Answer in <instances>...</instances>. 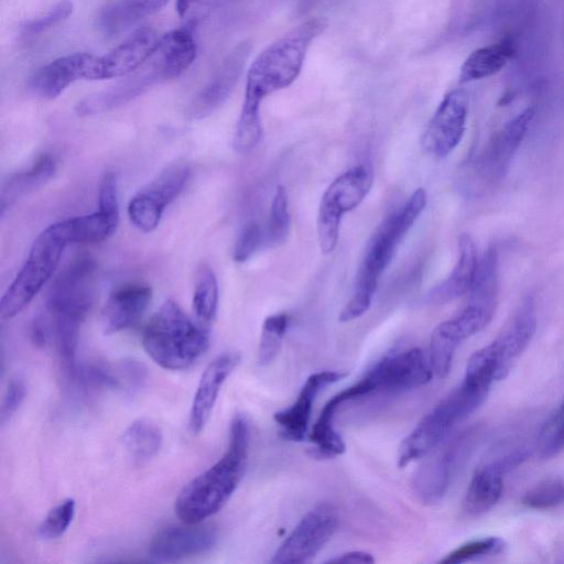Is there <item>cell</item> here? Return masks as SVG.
<instances>
[{"label":"cell","mask_w":564,"mask_h":564,"mask_svg":"<svg viewBox=\"0 0 564 564\" xmlns=\"http://www.w3.org/2000/svg\"><path fill=\"white\" fill-rule=\"evenodd\" d=\"M325 28V20L310 19L269 44L252 61L247 73L245 98L234 137V147L239 152L247 153L259 143L262 134V100L295 82L311 43Z\"/></svg>","instance_id":"cell-1"},{"label":"cell","mask_w":564,"mask_h":564,"mask_svg":"<svg viewBox=\"0 0 564 564\" xmlns=\"http://www.w3.org/2000/svg\"><path fill=\"white\" fill-rule=\"evenodd\" d=\"M249 426L236 414L230 423L226 452L180 491L174 503L177 518L185 523H202L217 513L236 491L247 469Z\"/></svg>","instance_id":"cell-2"},{"label":"cell","mask_w":564,"mask_h":564,"mask_svg":"<svg viewBox=\"0 0 564 564\" xmlns=\"http://www.w3.org/2000/svg\"><path fill=\"white\" fill-rule=\"evenodd\" d=\"M425 205V191L415 189L402 208L390 216L376 232L359 268L355 292L339 313L340 322H351L369 310L381 274Z\"/></svg>","instance_id":"cell-3"},{"label":"cell","mask_w":564,"mask_h":564,"mask_svg":"<svg viewBox=\"0 0 564 564\" xmlns=\"http://www.w3.org/2000/svg\"><path fill=\"white\" fill-rule=\"evenodd\" d=\"M208 333L173 300L165 301L145 325L142 346L166 370L189 368L207 350Z\"/></svg>","instance_id":"cell-4"},{"label":"cell","mask_w":564,"mask_h":564,"mask_svg":"<svg viewBox=\"0 0 564 564\" xmlns=\"http://www.w3.org/2000/svg\"><path fill=\"white\" fill-rule=\"evenodd\" d=\"M487 395L486 390L460 383L427 412L402 441L398 452V466L403 468L430 454L458 422L482 404Z\"/></svg>","instance_id":"cell-5"},{"label":"cell","mask_w":564,"mask_h":564,"mask_svg":"<svg viewBox=\"0 0 564 564\" xmlns=\"http://www.w3.org/2000/svg\"><path fill=\"white\" fill-rule=\"evenodd\" d=\"M68 243L55 224L33 241L23 265L0 301V316L10 319L22 312L51 279Z\"/></svg>","instance_id":"cell-6"},{"label":"cell","mask_w":564,"mask_h":564,"mask_svg":"<svg viewBox=\"0 0 564 564\" xmlns=\"http://www.w3.org/2000/svg\"><path fill=\"white\" fill-rule=\"evenodd\" d=\"M372 180V170L360 164L337 176L324 192L317 215V237L324 254L336 248L343 216L364 200Z\"/></svg>","instance_id":"cell-7"},{"label":"cell","mask_w":564,"mask_h":564,"mask_svg":"<svg viewBox=\"0 0 564 564\" xmlns=\"http://www.w3.org/2000/svg\"><path fill=\"white\" fill-rule=\"evenodd\" d=\"M95 273L89 256L77 257L59 272L46 296L52 322L82 325L94 303Z\"/></svg>","instance_id":"cell-8"},{"label":"cell","mask_w":564,"mask_h":564,"mask_svg":"<svg viewBox=\"0 0 564 564\" xmlns=\"http://www.w3.org/2000/svg\"><path fill=\"white\" fill-rule=\"evenodd\" d=\"M476 430H468L433 453L416 470L412 489L416 499L426 506L440 502L451 481L474 447Z\"/></svg>","instance_id":"cell-9"},{"label":"cell","mask_w":564,"mask_h":564,"mask_svg":"<svg viewBox=\"0 0 564 564\" xmlns=\"http://www.w3.org/2000/svg\"><path fill=\"white\" fill-rule=\"evenodd\" d=\"M191 175V165L178 159L165 166L144 188L138 192L128 204V216L141 231L154 230L164 209L183 191Z\"/></svg>","instance_id":"cell-10"},{"label":"cell","mask_w":564,"mask_h":564,"mask_svg":"<svg viewBox=\"0 0 564 564\" xmlns=\"http://www.w3.org/2000/svg\"><path fill=\"white\" fill-rule=\"evenodd\" d=\"M338 523V512L333 505L324 502L315 506L285 538L270 562L273 564L310 562L335 533Z\"/></svg>","instance_id":"cell-11"},{"label":"cell","mask_w":564,"mask_h":564,"mask_svg":"<svg viewBox=\"0 0 564 564\" xmlns=\"http://www.w3.org/2000/svg\"><path fill=\"white\" fill-rule=\"evenodd\" d=\"M433 375L429 355L413 347L382 357L364 377L372 392H402L427 383Z\"/></svg>","instance_id":"cell-12"},{"label":"cell","mask_w":564,"mask_h":564,"mask_svg":"<svg viewBox=\"0 0 564 564\" xmlns=\"http://www.w3.org/2000/svg\"><path fill=\"white\" fill-rule=\"evenodd\" d=\"M468 116V95L460 88L448 91L430 119L421 139L423 150L435 156L451 154L463 139Z\"/></svg>","instance_id":"cell-13"},{"label":"cell","mask_w":564,"mask_h":564,"mask_svg":"<svg viewBox=\"0 0 564 564\" xmlns=\"http://www.w3.org/2000/svg\"><path fill=\"white\" fill-rule=\"evenodd\" d=\"M536 329L535 302L524 297L497 337L486 347L492 356L496 380L505 379L530 344Z\"/></svg>","instance_id":"cell-14"},{"label":"cell","mask_w":564,"mask_h":564,"mask_svg":"<svg viewBox=\"0 0 564 564\" xmlns=\"http://www.w3.org/2000/svg\"><path fill=\"white\" fill-rule=\"evenodd\" d=\"M214 528L200 523L171 524L158 530L149 544L156 562H175L210 551L217 543Z\"/></svg>","instance_id":"cell-15"},{"label":"cell","mask_w":564,"mask_h":564,"mask_svg":"<svg viewBox=\"0 0 564 564\" xmlns=\"http://www.w3.org/2000/svg\"><path fill=\"white\" fill-rule=\"evenodd\" d=\"M534 107H527L498 130L479 156L478 169L487 183L499 182L519 149L534 117Z\"/></svg>","instance_id":"cell-16"},{"label":"cell","mask_w":564,"mask_h":564,"mask_svg":"<svg viewBox=\"0 0 564 564\" xmlns=\"http://www.w3.org/2000/svg\"><path fill=\"white\" fill-rule=\"evenodd\" d=\"M160 37L151 29H140L102 56H96L90 79L100 80L130 75L153 53Z\"/></svg>","instance_id":"cell-17"},{"label":"cell","mask_w":564,"mask_h":564,"mask_svg":"<svg viewBox=\"0 0 564 564\" xmlns=\"http://www.w3.org/2000/svg\"><path fill=\"white\" fill-rule=\"evenodd\" d=\"M249 52L250 45L241 43L226 56L209 82L191 102V118H206L227 100L243 72Z\"/></svg>","instance_id":"cell-18"},{"label":"cell","mask_w":564,"mask_h":564,"mask_svg":"<svg viewBox=\"0 0 564 564\" xmlns=\"http://www.w3.org/2000/svg\"><path fill=\"white\" fill-rule=\"evenodd\" d=\"M95 58V55L88 53H74L55 58L32 74L29 89L42 99H55L74 82L90 79Z\"/></svg>","instance_id":"cell-19"},{"label":"cell","mask_w":564,"mask_h":564,"mask_svg":"<svg viewBox=\"0 0 564 564\" xmlns=\"http://www.w3.org/2000/svg\"><path fill=\"white\" fill-rule=\"evenodd\" d=\"M347 373L324 370L312 373L302 386L296 400L284 410L274 413V422L281 435L292 442H301L308 429L313 402L321 390L339 381Z\"/></svg>","instance_id":"cell-20"},{"label":"cell","mask_w":564,"mask_h":564,"mask_svg":"<svg viewBox=\"0 0 564 564\" xmlns=\"http://www.w3.org/2000/svg\"><path fill=\"white\" fill-rule=\"evenodd\" d=\"M239 360L238 354L226 352L216 357L205 368L191 405L188 426L192 433L198 434L206 426L220 389Z\"/></svg>","instance_id":"cell-21"},{"label":"cell","mask_w":564,"mask_h":564,"mask_svg":"<svg viewBox=\"0 0 564 564\" xmlns=\"http://www.w3.org/2000/svg\"><path fill=\"white\" fill-rule=\"evenodd\" d=\"M151 300L152 290L144 283H127L113 290L101 311L104 332L113 334L134 326Z\"/></svg>","instance_id":"cell-22"},{"label":"cell","mask_w":564,"mask_h":564,"mask_svg":"<svg viewBox=\"0 0 564 564\" xmlns=\"http://www.w3.org/2000/svg\"><path fill=\"white\" fill-rule=\"evenodd\" d=\"M512 467L503 456L479 466L468 485L464 510L470 516H479L489 511L501 498L503 475Z\"/></svg>","instance_id":"cell-23"},{"label":"cell","mask_w":564,"mask_h":564,"mask_svg":"<svg viewBox=\"0 0 564 564\" xmlns=\"http://www.w3.org/2000/svg\"><path fill=\"white\" fill-rule=\"evenodd\" d=\"M478 261L473 238L466 232L462 234L456 264L448 276L430 291L429 302L445 304L469 293L476 279Z\"/></svg>","instance_id":"cell-24"},{"label":"cell","mask_w":564,"mask_h":564,"mask_svg":"<svg viewBox=\"0 0 564 564\" xmlns=\"http://www.w3.org/2000/svg\"><path fill=\"white\" fill-rule=\"evenodd\" d=\"M514 52L516 44L510 37L473 51L460 66L459 82L470 83L499 73L509 63Z\"/></svg>","instance_id":"cell-25"},{"label":"cell","mask_w":564,"mask_h":564,"mask_svg":"<svg viewBox=\"0 0 564 564\" xmlns=\"http://www.w3.org/2000/svg\"><path fill=\"white\" fill-rule=\"evenodd\" d=\"M169 0H113L106 4L97 19L107 35L118 34L147 17L160 11Z\"/></svg>","instance_id":"cell-26"},{"label":"cell","mask_w":564,"mask_h":564,"mask_svg":"<svg viewBox=\"0 0 564 564\" xmlns=\"http://www.w3.org/2000/svg\"><path fill=\"white\" fill-rule=\"evenodd\" d=\"M348 401H350L349 393L344 389L333 395L321 411L308 435L317 457L333 458L345 452L346 446L334 427V419L338 408Z\"/></svg>","instance_id":"cell-27"},{"label":"cell","mask_w":564,"mask_h":564,"mask_svg":"<svg viewBox=\"0 0 564 564\" xmlns=\"http://www.w3.org/2000/svg\"><path fill=\"white\" fill-rule=\"evenodd\" d=\"M119 220L97 210L91 214L66 218L55 223L66 242H100L111 236Z\"/></svg>","instance_id":"cell-28"},{"label":"cell","mask_w":564,"mask_h":564,"mask_svg":"<svg viewBox=\"0 0 564 564\" xmlns=\"http://www.w3.org/2000/svg\"><path fill=\"white\" fill-rule=\"evenodd\" d=\"M163 435L160 426L149 419H138L123 431L121 445L134 465L152 459L160 451Z\"/></svg>","instance_id":"cell-29"},{"label":"cell","mask_w":564,"mask_h":564,"mask_svg":"<svg viewBox=\"0 0 564 564\" xmlns=\"http://www.w3.org/2000/svg\"><path fill=\"white\" fill-rule=\"evenodd\" d=\"M54 172V159L50 154H41L29 169L12 175L2 186L1 214L17 199L43 185Z\"/></svg>","instance_id":"cell-30"},{"label":"cell","mask_w":564,"mask_h":564,"mask_svg":"<svg viewBox=\"0 0 564 564\" xmlns=\"http://www.w3.org/2000/svg\"><path fill=\"white\" fill-rule=\"evenodd\" d=\"M218 284L217 279L207 264H202L196 274L193 293V310L203 323H210L217 313Z\"/></svg>","instance_id":"cell-31"},{"label":"cell","mask_w":564,"mask_h":564,"mask_svg":"<svg viewBox=\"0 0 564 564\" xmlns=\"http://www.w3.org/2000/svg\"><path fill=\"white\" fill-rule=\"evenodd\" d=\"M288 325L289 316L285 313L272 314L263 321L258 347L260 366H268L276 358Z\"/></svg>","instance_id":"cell-32"},{"label":"cell","mask_w":564,"mask_h":564,"mask_svg":"<svg viewBox=\"0 0 564 564\" xmlns=\"http://www.w3.org/2000/svg\"><path fill=\"white\" fill-rule=\"evenodd\" d=\"M291 228V216L289 213V200L285 188L279 185L275 189L268 228L265 231V241L268 245L276 247L283 243Z\"/></svg>","instance_id":"cell-33"},{"label":"cell","mask_w":564,"mask_h":564,"mask_svg":"<svg viewBox=\"0 0 564 564\" xmlns=\"http://www.w3.org/2000/svg\"><path fill=\"white\" fill-rule=\"evenodd\" d=\"M506 549V542L498 536L469 541L446 554L440 563L459 564L485 556L496 555Z\"/></svg>","instance_id":"cell-34"},{"label":"cell","mask_w":564,"mask_h":564,"mask_svg":"<svg viewBox=\"0 0 564 564\" xmlns=\"http://www.w3.org/2000/svg\"><path fill=\"white\" fill-rule=\"evenodd\" d=\"M564 449V402L544 423L538 440L540 458L549 459Z\"/></svg>","instance_id":"cell-35"},{"label":"cell","mask_w":564,"mask_h":564,"mask_svg":"<svg viewBox=\"0 0 564 564\" xmlns=\"http://www.w3.org/2000/svg\"><path fill=\"white\" fill-rule=\"evenodd\" d=\"M76 502L66 498L52 508L37 528V535L44 540L62 536L70 525L75 516Z\"/></svg>","instance_id":"cell-36"},{"label":"cell","mask_w":564,"mask_h":564,"mask_svg":"<svg viewBox=\"0 0 564 564\" xmlns=\"http://www.w3.org/2000/svg\"><path fill=\"white\" fill-rule=\"evenodd\" d=\"M522 503L533 510H549L564 503V481L549 479L529 490Z\"/></svg>","instance_id":"cell-37"},{"label":"cell","mask_w":564,"mask_h":564,"mask_svg":"<svg viewBox=\"0 0 564 564\" xmlns=\"http://www.w3.org/2000/svg\"><path fill=\"white\" fill-rule=\"evenodd\" d=\"M72 1L61 0L45 14L25 22L22 26V34L25 36H34L41 34L66 20L72 14Z\"/></svg>","instance_id":"cell-38"},{"label":"cell","mask_w":564,"mask_h":564,"mask_svg":"<svg viewBox=\"0 0 564 564\" xmlns=\"http://www.w3.org/2000/svg\"><path fill=\"white\" fill-rule=\"evenodd\" d=\"M264 235L260 226L257 223L248 224L240 232L235 248H234V260L242 263L250 259L252 254L259 249L262 243Z\"/></svg>","instance_id":"cell-39"},{"label":"cell","mask_w":564,"mask_h":564,"mask_svg":"<svg viewBox=\"0 0 564 564\" xmlns=\"http://www.w3.org/2000/svg\"><path fill=\"white\" fill-rule=\"evenodd\" d=\"M26 386L20 376L12 377L6 388L1 403V422L6 423L24 401Z\"/></svg>","instance_id":"cell-40"},{"label":"cell","mask_w":564,"mask_h":564,"mask_svg":"<svg viewBox=\"0 0 564 564\" xmlns=\"http://www.w3.org/2000/svg\"><path fill=\"white\" fill-rule=\"evenodd\" d=\"M98 210L119 220L117 178L112 172H107L100 182Z\"/></svg>","instance_id":"cell-41"},{"label":"cell","mask_w":564,"mask_h":564,"mask_svg":"<svg viewBox=\"0 0 564 564\" xmlns=\"http://www.w3.org/2000/svg\"><path fill=\"white\" fill-rule=\"evenodd\" d=\"M375 557L371 553L365 551H349L329 558L326 563H362L371 564Z\"/></svg>","instance_id":"cell-42"},{"label":"cell","mask_w":564,"mask_h":564,"mask_svg":"<svg viewBox=\"0 0 564 564\" xmlns=\"http://www.w3.org/2000/svg\"><path fill=\"white\" fill-rule=\"evenodd\" d=\"M50 335V325L41 316L36 317L31 326V340L37 347L45 346Z\"/></svg>","instance_id":"cell-43"},{"label":"cell","mask_w":564,"mask_h":564,"mask_svg":"<svg viewBox=\"0 0 564 564\" xmlns=\"http://www.w3.org/2000/svg\"><path fill=\"white\" fill-rule=\"evenodd\" d=\"M197 0H176V10L180 17H183L187 13L189 8L195 3Z\"/></svg>","instance_id":"cell-44"}]
</instances>
